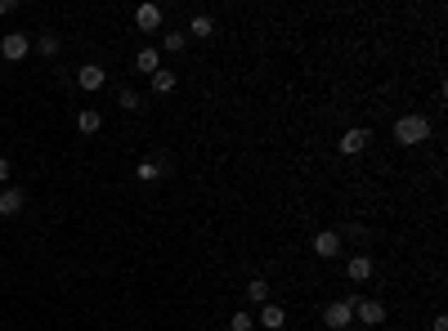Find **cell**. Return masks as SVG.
I'll return each mask as SVG.
<instances>
[{"mask_svg":"<svg viewBox=\"0 0 448 331\" xmlns=\"http://www.w3.org/2000/svg\"><path fill=\"white\" fill-rule=\"evenodd\" d=\"M14 9H18L14 0H0V18H5V14H14Z\"/></svg>","mask_w":448,"mask_h":331,"instance_id":"25","label":"cell"},{"mask_svg":"<svg viewBox=\"0 0 448 331\" xmlns=\"http://www.w3.org/2000/svg\"><path fill=\"white\" fill-rule=\"evenodd\" d=\"M117 103L126 108V112H143V94H135V90H121V94H117Z\"/></svg>","mask_w":448,"mask_h":331,"instance_id":"20","label":"cell"},{"mask_svg":"<svg viewBox=\"0 0 448 331\" xmlns=\"http://www.w3.org/2000/svg\"><path fill=\"white\" fill-rule=\"evenodd\" d=\"M77 130L81 134H99L103 130V112H99V108H81V112H77Z\"/></svg>","mask_w":448,"mask_h":331,"instance_id":"13","label":"cell"},{"mask_svg":"<svg viewBox=\"0 0 448 331\" xmlns=\"http://www.w3.org/2000/svg\"><path fill=\"white\" fill-rule=\"evenodd\" d=\"M135 179L139 183H157V179H162V162H139L135 166Z\"/></svg>","mask_w":448,"mask_h":331,"instance_id":"19","label":"cell"},{"mask_svg":"<svg viewBox=\"0 0 448 331\" xmlns=\"http://www.w3.org/2000/svg\"><path fill=\"white\" fill-rule=\"evenodd\" d=\"M350 331H363V327H350Z\"/></svg>","mask_w":448,"mask_h":331,"instance_id":"26","label":"cell"},{"mask_svg":"<svg viewBox=\"0 0 448 331\" xmlns=\"http://www.w3.org/2000/svg\"><path fill=\"white\" fill-rule=\"evenodd\" d=\"M430 331H448V313H435V323H430Z\"/></svg>","mask_w":448,"mask_h":331,"instance_id":"24","label":"cell"},{"mask_svg":"<svg viewBox=\"0 0 448 331\" xmlns=\"http://www.w3.org/2000/svg\"><path fill=\"white\" fill-rule=\"evenodd\" d=\"M341 233L336 228H323V233H314V255H319V260H336V255H341Z\"/></svg>","mask_w":448,"mask_h":331,"instance_id":"6","label":"cell"},{"mask_svg":"<svg viewBox=\"0 0 448 331\" xmlns=\"http://www.w3.org/2000/svg\"><path fill=\"white\" fill-rule=\"evenodd\" d=\"M354 323H359L363 331H368V327H381V323H385V300H377V296L363 300V296H359V304H354Z\"/></svg>","mask_w":448,"mask_h":331,"instance_id":"4","label":"cell"},{"mask_svg":"<svg viewBox=\"0 0 448 331\" xmlns=\"http://www.w3.org/2000/svg\"><path fill=\"white\" fill-rule=\"evenodd\" d=\"M395 139L404 143V148H417V143H426V139H430V117L404 112V117L395 121Z\"/></svg>","mask_w":448,"mask_h":331,"instance_id":"1","label":"cell"},{"mask_svg":"<svg viewBox=\"0 0 448 331\" xmlns=\"http://www.w3.org/2000/svg\"><path fill=\"white\" fill-rule=\"evenodd\" d=\"M148 85H153V94H171L175 85H179V72L162 67V72H153V77H148Z\"/></svg>","mask_w":448,"mask_h":331,"instance_id":"16","label":"cell"},{"mask_svg":"<svg viewBox=\"0 0 448 331\" xmlns=\"http://www.w3.org/2000/svg\"><path fill=\"white\" fill-rule=\"evenodd\" d=\"M354 304H359L354 291H350L345 300H332L328 309H323V323H328V331H350V323H354Z\"/></svg>","mask_w":448,"mask_h":331,"instance_id":"2","label":"cell"},{"mask_svg":"<svg viewBox=\"0 0 448 331\" xmlns=\"http://www.w3.org/2000/svg\"><path fill=\"white\" fill-rule=\"evenodd\" d=\"M372 273H377V260H372V255L354 251V255L345 260V278H350V282H368Z\"/></svg>","mask_w":448,"mask_h":331,"instance_id":"7","label":"cell"},{"mask_svg":"<svg viewBox=\"0 0 448 331\" xmlns=\"http://www.w3.org/2000/svg\"><path fill=\"white\" fill-rule=\"evenodd\" d=\"M184 36H198V41H211V36H215V18L211 14H193L188 18V32Z\"/></svg>","mask_w":448,"mask_h":331,"instance_id":"14","label":"cell"},{"mask_svg":"<svg viewBox=\"0 0 448 331\" xmlns=\"http://www.w3.org/2000/svg\"><path fill=\"white\" fill-rule=\"evenodd\" d=\"M135 72H143V77H153V72H162V50H135Z\"/></svg>","mask_w":448,"mask_h":331,"instance_id":"12","label":"cell"},{"mask_svg":"<svg viewBox=\"0 0 448 331\" xmlns=\"http://www.w3.org/2000/svg\"><path fill=\"white\" fill-rule=\"evenodd\" d=\"M256 327H264V331H283L287 327V309L283 304H260V318H256Z\"/></svg>","mask_w":448,"mask_h":331,"instance_id":"10","label":"cell"},{"mask_svg":"<svg viewBox=\"0 0 448 331\" xmlns=\"http://www.w3.org/2000/svg\"><path fill=\"white\" fill-rule=\"evenodd\" d=\"M229 331H256V318H251L247 309H238L233 318H229Z\"/></svg>","mask_w":448,"mask_h":331,"instance_id":"21","label":"cell"},{"mask_svg":"<svg viewBox=\"0 0 448 331\" xmlns=\"http://www.w3.org/2000/svg\"><path fill=\"white\" fill-rule=\"evenodd\" d=\"M345 238H354V242H368V228H363V224H350V228L341 233V242H345Z\"/></svg>","mask_w":448,"mask_h":331,"instance_id":"22","label":"cell"},{"mask_svg":"<svg viewBox=\"0 0 448 331\" xmlns=\"http://www.w3.org/2000/svg\"><path fill=\"white\" fill-rule=\"evenodd\" d=\"M247 300H251V304H269V282H264V278H251V282H247Z\"/></svg>","mask_w":448,"mask_h":331,"instance_id":"18","label":"cell"},{"mask_svg":"<svg viewBox=\"0 0 448 331\" xmlns=\"http://www.w3.org/2000/svg\"><path fill=\"white\" fill-rule=\"evenodd\" d=\"M162 5H153V0H148V5H135V27L139 32H162Z\"/></svg>","mask_w":448,"mask_h":331,"instance_id":"8","label":"cell"},{"mask_svg":"<svg viewBox=\"0 0 448 331\" xmlns=\"http://www.w3.org/2000/svg\"><path fill=\"white\" fill-rule=\"evenodd\" d=\"M58 45H63V41H58V32H36V36H32V50L45 54V58H54Z\"/></svg>","mask_w":448,"mask_h":331,"instance_id":"15","label":"cell"},{"mask_svg":"<svg viewBox=\"0 0 448 331\" xmlns=\"http://www.w3.org/2000/svg\"><path fill=\"white\" fill-rule=\"evenodd\" d=\"M23 206H27V193H23V188H14V183H9V188L0 193V215H5V219H14V215L23 211Z\"/></svg>","mask_w":448,"mask_h":331,"instance_id":"11","label":"cell"},{"mask_svg":"<svg viewBox=\"0 0 448 331\" xmlns=\"http://www.w3.org/2000/svg\"><path fill=\"white\" fill-rule=\"evenodd\" d=\"M184 45H188V36H184V32H175V27H171V32H162V50H166V54H184Z\"/></svg>","mask_w":448,"mask_h":331,"instance_id":"17","label":"cell"},{"mask_svg":"<svg viewBox=\"0 0 448 331\" xmlns=\"http://www.w3.org/2000/svg\"><path fill=\"white\" fill-rule=\"evenodd\" d=\"M368 143H372V130L354 126V130H345L341 139H336V148H341L345 157H363V152H368Z\"/></svg>","mask_w":448,"mask_h":331,"instance_id":"5","label":"cell"},{"mask_svg":"<svg viewBox=\"0 0 448 331\" xmlns=\"http://www.w3.org/2000/svg\"><path fill=\"white\" fill-rule=\"evenodd\" d=\"M103 81H108V72H103L99 63H81V67H77V85H81V90L94 94V90H103Z\"/></svg>","mask_w":448,"mask_h":331,"instance_id":"9","label":"cell"},{"mask_svg":"<svg viewBox=\"0 0 448 331\" xmlns=\"http://www.w3.org/2000/svg\"><path fill=\"white\" fill-rule=\"evenodd\" d=\"M27 54H32V36L27 32H5L0 36V58H5V63H23Z\"/></svg>","mask_w":448,"mask_h":331,"instance_id":"3","label":"cell"},{"mask_svg":"<svg viewBox=\"0 0 448 331\" xmlns=\"http://www.w3.org/2000/svg\"><path fill=\"white\" fill-rule=\"evenodd\" d=\"M9 175H14V166H9V157H0V183H9Z\"/></svg>","mask_w":448,"mask_h":331,"instance_id":"23","label":"cell"}]
</instances>
